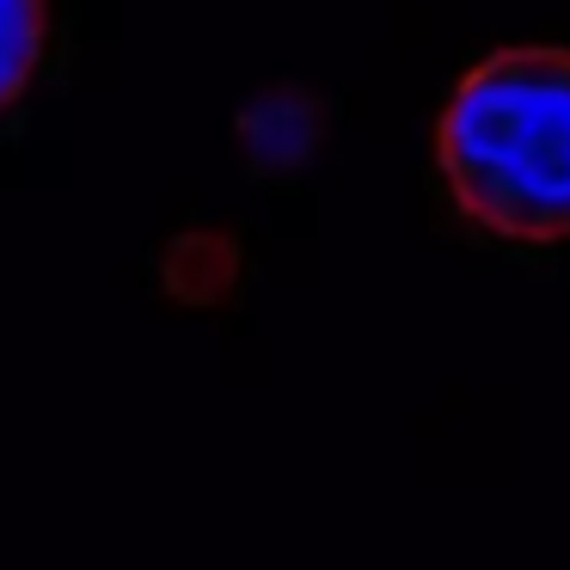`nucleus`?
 Listing matches in <instances>:
<instances>
[{
	"label": "nucleus",
	"instance_id": "nucleus-1",
	"mask_svg": "<svg viewBox=\"0 0 570 570\" xmlns=\"http://www.w3.org/2000/svg\"><path fill=\"white\" fill-rule=\"evenodd\" d=\"M442 178L484 234L570 239V56L509 50L472 68L442 111Z\"/></svg>",
	"mask_w": 570,
	"mask_h": 570
},
{
	"label": "nucleus",
	"instance_id": "nucleus-2",
	"mask_svg": "<svg viewBox=\"0 0 570 570\" xmlns=\"http://www.w3.org/2000/svg\"><path fill=\"white\" fill-rule=\"evenodd\" d=\"M43 38H50L43 0H0V117L26 99L31 75L43 62Z\"/></svg>",
	"mask_w": 570,
	"mask_h": 570
}]
</instances>
